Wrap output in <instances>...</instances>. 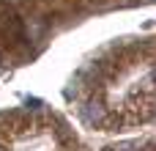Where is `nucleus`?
<instances>
[{
  "label": "nucleus",
  "instance_id": "f257e3e1",
  "mask_svg": "<svg viewBox=\"0 0 156 151\" xmlns=\"http://www.w3.org/2000/svg\"><path fill=\"white\" fill-rule=\"evenodd\" d=\"M82 116H85V121H88V124H96V121H101V118H104V110H101L99 105H93V102H90V105H85Z\"/></svg>",
  "mask_w": 156,
  "mask_h": 151
}]
</instances>
